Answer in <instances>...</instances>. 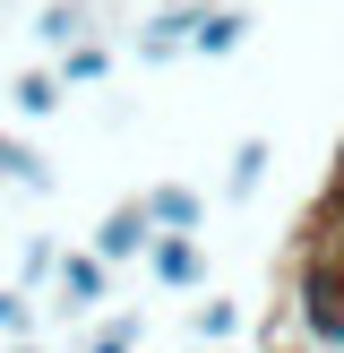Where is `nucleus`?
Wrapping results in <instances>:
<instances>
[{
	"label": "nucleus",
	"mask_w": 344,
	"mask_h": 353,
	"mask_svg": "<svg viewBox=\"0 0 344 353\" xmlns=\"http://www.w3.org/2000/svg\"><path fill=\"white\" fill-rule=\"evenodd\" d=\"M138 336H147V319H138V310H120V319H103L78 353H138Z\"/></svg>",
	"instance_id": "nucleus-14"
},
{
	"label": "nucleus",
	"mask_w": 344,
	"mask_h": 353,
	"mask_svg": "<svg viewBox=\"0 0 344 353\" xmlns=\"http://www.w3.org/2000/svg\"><path fill=\"white\" fill-rule=\"evenodd\" d=\"M147 276H155L164 293L206 285V241H198V233H164V241H155V259H147Z\"/></svg>",
	"instance_id": "nucleus-4"
},
{
	"label": "nucleus",
	"mask_w": 344,
	"mask_h": 353,
	"mask_svg": "<svg viewBox=\"0 0 344 353\" xmlns=\"http://www.w3.org/2000/svg\"><path fill=\"white\" fill-rule=\"evenodd\" d=\"M155 241H164V224L147 216V190H138V199H120L112 216L95 224V241H86V250H95L103 268H120V259H155Z\"/></svg>",
	"instance_id": "nucleus-1"
},
{
	"label": "nucleus",
	"mask_w": 344,
	"mask_h": 353,
	"mask_svg": "<svg viewBox=\"0 0 344 353\" xmlns=\"http://www.w3.org/2000/svg\"><path fill=\"white\" fill-rule=\"evenodd\" d=\"M9 103H17V121H52V112H61V103H69V86H61V69H26V78H17L9 86Z\"/></svg>",
	"instance_id": "nucleus-8"
},
{
	"label": "nucleus",
	"mask_w": 344,
	"mask_h": 353,
	"mask_svg": "<svg viewBox=\"0 0 344 353\" xmlns=\"http://www.w3.org/2000/svg\"><path fill=\"white\" fill-rule=\"evenodd\" d=\"M319 199H344V138H336V155H327V190Z\"/></svg>",
	"instance_id": "nucleus-16"
},
{
	"label": "nucleus",
	"mask_w": 344,
	"mask_h": 353,
	"mask_svg": "<svg viewBox=\"0 0 344 353\" xmlns=\"http://www.w3.org/2000/svg\"><path fill=\"white\" fill-rule=\"evenodd\" d=\"M9 353H43V345H34V336H26V345H9Z\"/></svg>",
	"instance_id": "nucleus-17"
},
{
	"label": "nucleus",
	"mask_w": 344,
	"mask_h": 353,
	"mask_svg": "<svg viewBox=\"0 0 344 353\" xmlns=\"http://www.w3.org/2000/svg\"><path fill=\"white\" fill-rule=\"evenodd\" d=\"M189 336H198V345H233L241 336V310L233 302H198V310H189Z\"/></svg>",
	"instance_id": "nucleus-13"
},
{
	"label": "nucleus",
	"mask_w": 344,
	"mask_h": 353,
	"mask_svg": "<svg viewBox=\"0 0 344 353\" xmlns=\"http://www.w3.org/2000/svg\"><path fill=\"white\" fill-rule=\"evenodd\" d=\"M52 69H61V86H103V78H112V43H103V34H95V43L61 52V61H52Z\"/></svg>",
	"instance_id": "nucleus-11"
},
{
	"label": "nucleus",
	"mask_w": 344,
	"mask_h": 353,
	"mask_svg": "<svg viewBox=\"0 0 344 353\" xmlns=\"http://www.w3.org/2000/svg\"><path fill=\"white\" fill-rule=\"evenodd\" d=\"M250 43V9L241 0H215V9L198 17V43H189V61H224V52Z\"/></svg>",
	"instance_id": "nucleus-6"
},
{
	"label": "nucleus",
	"mask_w": 344,
	"mask_h": 353,
	"mask_svg": "<svg viewBox=\"0 0 344 353\" xmlns=\"http://www.w3.org/2000/svg\"><path fill=\"white\" fill-rule=\"evenodd\" d=\"M34 34H43V52L61 61V52H78V43H95V0H43V17H34Z\"/></svg>",
	"instance_id": "nucleus-5"
},
{
	"label": "nucleus",
	"mask_w": 344,
	"mask_h": 353,
	"mask_svg": "<svg viewBox=\"0 0 344 353\" xmlns=\"http://www.w3.org/2000/svg\"><path fill=\"white\" fill-rule=\"evenodd\" d=\"M61 259H69L61 241L34 233V241H26V259H17V285H26V293H34V285H61Z\"/></svg>",
	"instance_id": "nucleus-12"
},
{
	"label": "nucleus",
	"mask_w": 344,
	"mask_h": 353,
	"mask_svg": "<svg viewBox=\"0 0 344 353\" xmlns=\"http://www.w3.org/2000/svg\"><path fill=\"white\" fill-rule=\"evenodd\" d=\"M147 216L164 224V233H198L206 207H198V190H189V181H155V190H147Z\"/></svg>",
	"instance_id": "nucleus-7"
},
{
	"label": "nucleus",
	"mask_w": 344,
	"mask_h": 353,
	"mask_svg": "<svg viewBox=\"0 0 344 353\" xmlns=\"http://www.w3.org/2000/svg\"><path fill=\"white\" fill-rule=\"evenodd\" d=\"M267 164H275V147H267V138H241V147H233V172H224V199H258V190H267Z\"/></svg>",
	"instance_id": "nucleus-9"
},
{
	"label": "nucleus",
	"mask_w": 344,
	"mask_h": 353,
	"mask_svg": "<svg viewBox=\"0 0 344 353\" xmlns=\"http://www.w3.org/2000/svg\"><path fill=\"white\" fill-rule=\"evenodd\" d=\"M103 293H112V268H103L95 250H69L61 259V285H52V310H61V319H86Z\"/></svg>",
	"instance_id": "nucleus-3"
},
{
	"label": "nucleus",
	"mask_w": 344,
	"mask_h": 353,
	"mask_svg": "<svg viewBox=\"0 0 344 353\" xmlns=\"http://www.w3.org/2000/svg\"><path fill=\"white\" fill-rule=\"evenodd\" d=\"M0 336H9V345L34 336V293L26 285H0Z\"/></svg>",
	"instance_id": "nucleus-15"
},
{
	"label": "nucleus",
	"mask_w": 344,
	"mask_h": 353,
	"mask_svg": "<svg viewBox=\"0 0 344 353\" xmlns=\"http://www.w3.org/2000/svg\"><path fill=\"white\" fill-rule=\"evenodd\" d=\"M215 9V0H164V9L138 26V61L164 69V61H189V43H198V17Z\"/></svg>",
	"instance_id": "nucleus-2"
},
{
	"label": "nucleus",
	"mask_w": 344,
	"mask_h": 353,
	"mask_svg": "<svg viewBox=\"0 0 344 353\" xmlns=\"http://www.w3.org/2000/svg\"><path fill=\"white\" fill-rule=\"evenodd\" d=\"M0 181L26 190V199H52V164L26 147V138H0Z\"/></svg>",
	"instance_id": "nucleus-10"
}]
</instances>
